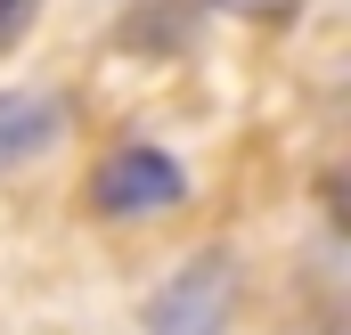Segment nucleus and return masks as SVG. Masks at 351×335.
I'll return each instance as SVG.
<instances>
[{"instance_id": "7ed1b4c3", "label": "nucleus", "mask_w": 351, "mask_h": 335, "mask_svg": "<svg viewBox=\"0 0 351 335\" xmlns=\"http://www.w3.org/2000/svg\"><path fill=\"white\" fill-rule=\"evenodd\" d=\"M66 139V98L58 90H0V172L33 164Z\"/></svg>"}, {"instance_id": "f257e3e1", "label": "nucleus", "mask_w": 351, "mask_h": 335, "mask_svg": "<svg viewBox=\"0 0 351 335\" xmlns=\"http://www.w3.org/2000/svg\"><path fill=\"white\" fill-rule=\"evenodd\" d=\"M229 303H237V262L221 246H204V253H188L172 278L156 286L147 335H221L229 327Z\"/></svg>"}, {"instance_id": "f03ea898", "label": "nucleus", "mask_w": 351, "mask_h": 335, "mask_svg": "<svg viewBox=\"0 0 351 335\" xmlns=\"http://www.w3.org/2000/svg\"><path fill=\"white\" fill-rule=\"evenodd\" d=\"M188 196V172L172 164V148H147V139H123L106 164L90 172V205L106 221H147V213H172Z\"/></svg>"}, {"instance_id": "39448f33", "label": "nucleus", "mask_w": 351, "mask_h": 335, "mask_svg": "<svg viewBox=\"0 0 351 335\" xmlns=\"http://www.w3.org/2000/svg\"><path fill=\"white\" fill-rule=\"evenodd\" d=\"M221 8H237V16H254V25H286L302 0H221Z\"/></svg>"}, {"instance_id": "20e7f679", "label": "nucleus", "mask_w": 351, "mask_h": 335, "mask_svg": "<svg viewBox=\"0 0 351 335\" xmlns=\"http://www.w3.org/2000/svg\"><path fill=\"white\" fill-rule=\"evenodd\" d=\"M33 16H41V0H0V58L33 33Z\"/></svg>"}]
</instances>
